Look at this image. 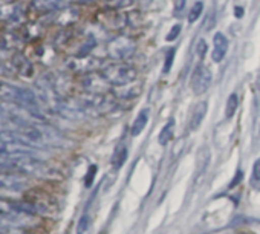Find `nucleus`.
<instances>
[{
    "mask_svg": "<svg viewBox=\"0 0 260 234\" xmlns=\"http://www.w3.org/2000/svg\"><path fill=\"white\" fill-rule=\"evenodd\" d=\"M78 16H80L78 10L72 8V7H64V8H61L60 11L54 13L52 20H54V23H55V25L68 26V25L74 23V22L78 19Z\"/></svg>",
    "mask_w": 260,
    "mask_h": 234,
    "instance_id": "nucleus-11",
    "label": "nucleus"
},
{
    "mask_svg": "<svg viewBox=\"0 0 260 234\" xmlns=\"http://www.w3.org/2000/svg\"><path fill=\"white\" fill-rule=\"evenodd\" d=\"M149 116H150V110H149V109H143V110L138 113L137 118H135L132 127H130V133H132L134 137L141 135V132L146 129V126H147V123H149Z\"/></svg>",
    "mask_w": 260,
    "mask_h": 234,
    "instance_id": "nucleus-13",
    "label": "nucleus"
},
{
    "mask_svg": "<svg viewBox=\"0 0 260 234\" xmlns=\"http://www.w3.org/2000/svg\"><path fill=\"white\" fill-rule=\"evenodd\" d=\"M205 52H207V42L205 40H199L196 43V54L199 58H204L205 57Z\"/></svg>",
    "mask_w": 260,
    "mask_h": 234,
    "instance_id": "nucleus-22",
    "label": "nucleus"
},
{
    "mask_svg": "<svg viewBox=\"0 0 260 234\" xmlns=\"http://www.w3.org/2000/svg\"><path fill=\"white\" fill-rule=\"evenodd\" d=\"M0 99L10 104H16L19 107H23L31 115H36L40 120H43L40 98L34 90L28 87L14 84L7 80H0Z\"/></svg>",
    "mask_w": 260,
    "mask_h": 234,
    "instance_id": "nucleus-1",
    "label": "nucleus"
},
{
    "mask_svg": "<svg viewBox=\"0 0 260 234\" xmlns=\"http://www.w3.org/2000/svg\"><path fill=\"white\" fill-rule=\"evenodd\" d=\"M173 60H175V49H170L167 52V57H166V63H164V72H170L172 69V64H173Z\"/></svg>",
    "mask_w": 260,
    "mask_h": 234,
    "instance_id": "nucleus-20",
    "label": "nucleus"
},
{
    "mask_svg": "<svg viewBox=\"0 0 260 234\" xmlns=\"http://www.w3.org/2000/svg\"><path fill=\"white\" fill-rule=\"evenodd\" d=\"M64 8V0H32L31 10L40 14H54Z\"/></svg>",
    "mask_w": 260,
    "mask_h": 234,
    "instance_id": "nucleus-8",
    "label": "nucleus"
},
{
    "mask_svg": "<svg viewBox=\"0 0 260 234\" xmlns=\"http://www.w3.org/2000/svg\"><path fill=\"white\" fill-rule=\"evenodd\" d=\"M83 86L89 93H109L110 84L104 80L101 74H89L83 80Z\"/></svg>",
    "mask_w": 260,
    "mask_h": 234,
    "instance_id": "nucleus-7",
    "label": "nucleus"
},
{
    "mask_svg": "<svg viewBox=\"0 0 260 234\" xmlns=\"http://www.w3.org/2000/svg\"><path fill=\"white\" fill-rule=\"evenodd\" d=\"M211 80H213V75H211V71L204 66V64H199L196 66L193 75H191V89L196 95H202L205 93L210 86H211Z\"/></svg>",
    "mask_w": 260,
    "mask_h": 234,
    "instance_id": "nucleus-4",
    "label": "nucleus"
},
{
    "mask_svg": "<svg viewBox=\"0 0 260 234\" xmlns=\"http://www.w3.org/2000/svg\"><path fill=\"white\" fill-rule=\"evenodd\" d=\"M173 135H175V120H169L167 124L162 127L159 137H158V141L161 146H167L172 140H173Z\"/></svg>",
    "mask_w": 260,
    "mask_h": 234,
    "instance_id": "nucleus-15",
    "label": "nucleus"
},
{
    "mask_svg": "<svg viewBox=\"0 0 260 234\" xmlns=\"http://www.w3.org/2000/svg\"><path fill=\"white\" fill-rule=\"evenodd\" d=\"M25 19V11L14 2L0 0V20L10 23H20Z\"/></svg>",
    "mask_w": 260,
    "mask_h": 234,
    "instance_id": "nucleus-5",
    "label": "nucleus"
},
{
    "mask_svg": "<svg viewBox=\"0 0 260 234\" xmlns=\"http://www.w3.org/2000/svg\"><path fill=\"white\" fill-rule=\"evenodd\" d=\"M125 161H127V147H125L124 144H119V146L115 149L110 162H112V165H113L115 169H121V167L124 165Z\"/></svg>",
    "mask_w": 260,
    "mask_h": 234,
    "instance_id": "nucleus-16",
    "label": "nucleus"
},
{
    "mask_svg": "<svg viewBox=\"0 0 260 234\" xmlns=\"http://www.w3.org/2000/svg\"><path fill=\"white\" fill-rule=\"evenodd\" d=\"M213 43H214V49H213L211 58L214 63H220L228 52V39L222 32H216Z\"/></svg>",
    "mask_w": 260,
    "mask_h": 234,
    "instance_id": "nucleus-10",
    "label": "nucleus"
},
{
    "mask_svg": "<svg viewBox=\"0 0 260 234\" xmlns=\"http://www.w3.org/2000/svg\"><path fill=\"white\" fill-rule=\"evenodd\" d=\"M210 158H211V153H210V149H208L207 146H204V147H201V149L198 150V156H196L198 176H201V175L205 172V169H207V165H208V162H210Z\"/></svg>",
    "mask_w": 260,
    "mask_h": 234,
    "instance_id": "nucleus-14",
    "label": "nucleus"
},
{
    "mask_svg": "<svg viewBox=\"0 0 260 234\" xmlns=\"http://www.w3.org/2000/svg\"><path fill=\"white\" fill-rule=\"evenodd\" d=\"M10 63L13 64V69H14L16 75H20L25 80H28V78H31L34 75V64L26 55H23L20 52H16Z\"/></svg>",
    "mask_w": 260,
    "mask_h": 234,
    "instance_id": "nucleus-6",
    "label": "nucleus"
},
{
    "mask_svg": "<svg viewBox=\"0 0 260 234\" xmlns=\"http://www.w3.org/2000/svg\"><path fill=\"white\" fill-rule=\"evenodd\" d=\"M234 14H236V17H237V19H240V17L243 16V10H242V7H236V8H234Z\"/></svg>",
    "mask_w": 260,
    "mask_h": 234,
    "instance_id": "nucleus-29",
    "label": "nucleus"
},
{
    "mask_svg": "<svg viewBox=\"0 0 260 234\" xmlns=\"http://www.w3.org/2000/svg\"><path fill=\"white\" fill-rule=\"evenodd\" d=\"M104 80L115 87H124L130 83H134L138 77V71L137 68H134L128 63H115V64H109L106 68L101 69L100 72Z\"/></svg>",
    "mask_w": 260,
    "mask_h": 234,
    "instance_id": "nucleus-2",
    "label": "nucleus"
},
{
    "mask_svg": "<svg viewBox=\"0 0 260 234\" xmlns=\"http://www.w3.org/2000/svg\"><path fill=\"white\" fill-rule=\"evenodd\" d=\"M95 175H96V165H90L86 175V187H92Z\"/></svg>",
    "mask_w": 260,
    "mask_h": 234,
    "instance_id": "nucleus-21",
    "label": "nucleus"
},
{
    "mask_svg": "<svg viewBox=\"0 0 260 234\" xmlns=\"http://www.w3.org/2000/svg\"><path fill=\"white\" fill-rule=\"evenodd\" d=\"M90 226H92V219L87 213H84L80 220H78V225H77V234H89L90 231Z\"/></svg>",
    "mask_w": 260,
    "mask_h": 234,
    "instance_id": "nucleus-18",
    "label": "nucleus"
},
{
    "mask_svg": "<svg viewBox=\"0 0 260 234\" xmlns=\"http://www.w3.org/2000/svg\"><path fill=\"white\" fill-rule=\"evenodd\" d=\"M252 182L260 184V158L254 162V167H252Z\"/></svg>",
    "mask_w": 260,
    "mask_h": 234,
    "instance_id": "nucleus-23",
    "label": "nucleus"
},
{
    "mask_svg": "<svg viewBox=\"0 0 260 234\" xmlns=\"http://www.w3.org/2000/svg\"><path fill=\"white\" fill-rule=\"evenodd\" d=\"M207 103L205 101H201L198 104H194L193 110H191V115H190V130H198L205 118V115H207Z\"/></svg>",
    "mask_w": 260,
    "mask_h": 234,
    "instance_id": "nucleus-12",
    "label": "nucleus"
},
{
    "mask_svg": "<svg viewBox=\"0 0 260 234\" xmlns=\"http://www.w3.org/2000/svg\"><path fill=\"white\" fill-rule=\"evenodd\" d=\"M0 156L2 158L7 156V143H4L2 140H0Z\"/></svg>",
    "mask_w": 260,
    "mask_h": 234,
    "instance_id": "nucleus-28",
    "label": "nucleus"
},
{
    "mask_svg": "<svg viewBox=\"0 0 260 234\" xmlns=\"http://www.w3.org/2000/svg\"><path fill=\"white\" fill-rule=\"evenodd\" d=\"M185 2H187V0H176V14H181V11L185 8Z\"/></svg>",
    "mask_w": 260,
    "mask_h": 234,
    "instance_id": "nucleus-27",
    "label": "nucleus"
},
{
    "mask_svg": "<svg viewBox=\"0 0 260 234\" xmlns=\"http://www.w3.org/2000/svg\"><path fill=\"white\" fill-rule=\"evenodd\" d=\"M237 106H239V98H237V93H231L226 99V107H225V118H231L234 116L236 110H237Z\"/></svg>",
    "mask_w": 260,
    "mask_h": 234,
    "instance_id": "nucleus-17",
    "label": "nucleus"
},
{
    "mask_svg": "<svg viewBox=\"0 0 260 234\" xmlns=\"http://www.w3.org/2000/svg\"><path fill=\"white\" fill-rule=\"evenodd\" d=\"M137 52V43L125 36H118L113 40H110V43L107 45V54L110 58L122 61L127 60L130 57H134Z\"/></svg>",
    "mask_w": 260,
    "mask_h": 234,
    "instance_id": "nucleus-3",
    "label": "nucleus"
},
{
    "mask_svg": "<svg viewBox=\"0 0 260 234\" xmlns=\"http://www.w3.org/2000/svg\"><path fill=\"white\" fill-rule=\"evenodd\" d=\"M202 10H204V4L202 2H198V4H194L193 5V8L190 10V14H188V22L190 23H194L199 17H201V14H202Z\"/></svg>",
    "mask_w": 260,
    "mask_h": 234,
    "instance_id": "nucleus-19",
    "label": "nucleus"
},
{
    "mask_svg": "<svg viewBox=\"0 0 260 234\" xmlns=\"http://www.w3.org/2000/svg\"><path fill=\"white\" fill-rule=\"evenodd\" d=\"M179 32H181V25H175V26L170 29V34L167 36V42H173V40H176V39H178V36H179Z\"/></svg>",
    "mask_w": 260,
    "mask_h": 234,
    "instance_id": "nucleus-24",
    "label": "nucleus"
},
{
    "mask_svg": "<svg viewBox=\"0 0 260 234\" xmlns=\"http://www.w3.org/2000/svg\"><path fill=\"white\" fill-rule=\"evenodd\" d=\"M214 26V11H211L207 16V22H205V29H211Z\"/></svg>",
    "mask_w": 260,
    "mask_h": 234,
    "instance_id": "nucleus-26",
    "label": "nucleus"
},
{
    "mask_svg": "<svg viewBox=\"0 0 260 234\" xmlns=\"http://www.w3.org/2000/svg\"><path fill=\"white\" fill-rule=\"evenodd\" d=\"M242 179H243V172H242V170H237V172H236V176L233 178V181L230 182V185H228V187H230V188L237 187V185L242 182Z\"/></svg>",
    "mask_w": 260,
    "mask_h": 234,
    "instance_id": "nucleus-25",
    "label": "nucleus"
},
{
    "mask_svg": "<svg viewBox=\"0 0 260 234\" xmlns=\"http://www.w3.org/2000/svg\"><path fill=\"white\" fill-rule=\"evenodd\" d=\"M100 61L90 55L87 57H72L71 60H68V68L72 71H86V72H92L96 69V64Z\"/></svg>",
    "mask_w": 260,
    "mask_h": 234,
    "instance_id": "nucleus-9",
    "label": "nucleus"
},
{
    "mask_svg": "<svg viewBox=\"0 0 260 234\" xmlns=\"http://www.w3.org/2000/svg\"><path fill=\"white\" fill-rule=\"evenodd\" d=\"M95 0H78V4H92Z\"/></svg>",
    "mask_w": 260,
    "mask_h": 234,
    "instance_id": "nucleus-30",
    "label": "nucleus"
}]
</instances>
